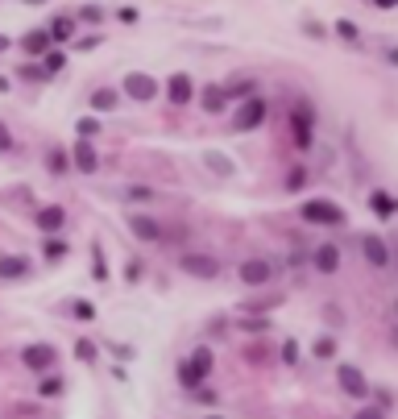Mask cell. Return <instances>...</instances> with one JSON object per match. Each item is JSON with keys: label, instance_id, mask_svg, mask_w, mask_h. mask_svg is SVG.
<instances>
[{"label": "cell", "instance_id": "1", "mask_svg": "<svg viewBox=\"0 0 398 419\" xmlns=\"http://www.w3.org/2000/svg\"><path fill=\"white\" fill-rule=\"evenodd\" d=\"M299 216H303L307 224H345V208L332 204V199H307V204L299 208Z\"/></svg>", "mask_w": 398, "mask_h": 419}, {"label": "cell", "instance_id": "10", "mask_svg": "<svg viewBox=\"0 0 398 419\" xmlns=\"http://www.w3.org/2000/svg\"><path fill=\"white\" fill-rule=\"evenodd\" d=\"M183 270L191 278H216L220 274V262L216 258H203V253H183Z\"/></svg>", "mask_w": 398, "mask_h": 419}, {"label": "cell", "instance_id": "24", "mask_svg": "<svg viewBox=\"0 0 398 419\" xmlns=\"http://www.w3.org/2000/svg\"><path fill=\"white\" fill-rule=\"evenodd\" d=\"M203 162H208V170H216L220 179H228V175H233V162H228V158H220L216 150H208V154H203Z\"/></svg>", "mask_w": 398, "mask_h": 419}, {"label": "cell", "instance_id": "20", "mask_svg": "<svg viewBox=\"0 0 398 419\" xmlns=\"http://www.w3.org/2000/svg\"><path fill=\"white\" fill-rule=\"evenodd\" d=\"M62 66H66V54H62V50H54V46H50V50H46V54H42V75H58V71H62Z\"/></svg>", "mask_w": 398, "mask_h": 419}, {"label": "cell", "instance_id": "37", "mask_svg": "<svg viewBox=\"0 0 398 419\" xmlns=\"http://www.w3.org/2000/svg\"><path fill=\"white\" fill-rule=\"evenodd\" d=\"M282 362H299V345H295V341L282 345Z\"/></svg>", "mask_w": 398, "mask_h": 419}, {"label": "cell", "instance_id": "3", "mask_svg": "<svg viewBox=\"0 0 398 419\" xmlns=\"http://www.w3.org/2000/svg\"><path fill=\"white\" fill-rule=\"evenodd\" d=\"M311 129H316V112H311V104H295V108H291V133H295L299 150H311Z\"/></svg>", "mask_w": 398, "mask_h": 419}, {"label": "cell", "instance_id": "7", "mask_svg": "<svg viewBox=\"0 0 398 419\" xmlns=\"http://www.w3.org/2000/svg\"><path fill=\"white\" fill-rule=\"evenodd\" d=\"M21 362L29 366V370H37V374H46L54 362H58V353H54V345H46V341H37V345H29L25 353H21Z\"/></svg>", "mask_w": 398, "mask_h": 419}, {"label": "cell", "instance_id": "39", "mask_svg": "<svg viewBox=\"0 0 398 419\" xmlns=\"http://www.w3.org/2000/svg\"><path fill=\"white\" fill-rule=\"evenodd\" d=\"M8 150H12V133L0 125V154H8Z\"/></svg>", "mask_w": 398, "mask_h": 419}, {"label": "cell", "instance_id": "15", "mask_svg": "<svg viewBox=\"0 0 398 419\" xmlns=\"http://www.w3.org/2000/svg\"><path fill=\"white\" fill-rule=\"evenodd\" d=\"M361 253H365L374 266H386V262H390V249H386V241H382V237H374V233H370V237H361Z\"/></svg>", "mask_w": 398, "mask_h": 419}, {"label": "cell", "instance_id": "33", "mask_svg": "<svg viewBox=\"0 0 398 419\" xmlns=\"http://www.w3.org/2000/svg\"><path fill=\"white\" fill-rule=\"evenodd\" d=\"M75 357H79L83 366H91V362H96V345H91V341H75Z\"/></svg>", "mask_w": 398, "mask_h": 419}, {"label": "cell", "instance_id": "48", "mask_svg": "<svg viewBox=\"0 0 398 419\" xmlns=\"http://www.w3.org/2000/svg\"><path fill=\"white\" fill-rule=\"evenodd\" d=\"M395 4H398V0H395Z\"/></svg>", "mask_w": 398, "mask_h": 419}, {"label": "cell", "instance_id": "25", "mask_svg": "<svg viewBox=\"0 0 398 419\" xmlns=\"http://www.w3.org/2000/svg\"><path fill=\"white\" fill-rule=\"evenodd\" d=\"M187 362H191V370H195L199 378H208V374H212V353H208V349H195Z\"/></svg>", "mask_w": 398, "mask_h": 419}, {"label": "cell", "instance_id": "16", "mask_svg": "<svg viewBox=\"0 0 398 419\" xmlns=\"http://www.w3.org/2000/svg\"><path fill=\"white\" fill-rule=\"evenodd\" d=\"M336 266H341V249L336 245H320L316 249V270L320 274H336Z\"/></svg>", "mask_w": 398, "mask_h": 419}, {"label": "cell", "instance_id": "5", "mask_svg": "<svg viewBox=\"0 0 398 419\" xmlns=\"http://www.w3.org/2000/svg\"><path fill=\"white\" fill-rule=\"evenodd\" d=\"M125 96H133V100H154V96H158V79L145 75V71H129V75H125Z\"/></svg>", "mask_w": 398, "mask_h": 419}, {"label": "cell", "instance_id": "12", "mask_svg": "<svg viewBox=\"0 0 398 419\" xmlns=\"http://www.w3.org/2000/svg\"><path fill=\"white\" fill-rule=\"evenodd\" d=\"M33 224H37L42 233H58V229H66V208L50 204V208H42V212L33 216Z\"/></svg>", "mask_w": 398, "mask_h": 419}, {"label": "cell", "instance_id": "18", "mask_svg": "<svg viewBox=\"0 0 398 419\" xmlns=\"http://www.w3.org/2000/svg\"><path fill=\"white\" fill-rule=\"evenodd\" d=\"M116 104H120V96H116L112 87H96V91H91V108H96V112H112Z\"/></svg>", "mask_w": 398, "mask_h": 419}, {"label": "cell", "instance_id": "22", "mask_svg": "<svg viewBox=\"0 0 398 419\" xmlns=\"http://www.w3.org/2000/svg\"><path fill=\"white\" fill-rule=\"evenodd\" d=\"M62 391H66V382H62L58 374H46V378L37 382V395H42V399H58Z\"/></svg>", "mask_w": 398, "mask_h": 419}, {"label": "cell", "instance_id": "31", "mask_svg": "<svg viewBox=\"0 0 398 419\" xmlns=\"http://www.w3.org/2000/svg\"><path fill=\"white\" fill-rule=\"evenodd\" d=\"M91 278H96V283H108V262H104L100 245H96V258H91Z\"/></svg>", "mask_w": 398, "mask_h": 419}, {"label": "cell", "instance_id": "27", "mask_svg": "<svg viewBox=\"0 0 398 419\" xmlns=\"http://www.w3.org/2000/svg\"><path fill=\"white\" fill-rule=\"evenodd\" d=\"M75 17H79L83 25H100V21H104V8H100V4H79Z\"/></svg>", "mask_w": 398, "mask_h": 419}, {"label": "cell", "instance_id": "42", "mask_svg": "<svg viewBox=\"0 0 398 419\" xmlns=\"http://www.w3.org/2000/svg\"><path fill=\"white\" fill-rule=\"evenodd\" d=\"M245 328L249 332H262V328H270V320H245Z\"/></svg>", "mask_w": 398, "mask_h": 419}, {"label": "cell", "instance_id": "28", "mask_svg": "<svg viewBox=\"0 0 398 419\" xmlns=\"http://www.w3.org/2000/svg\"><path fill=\"white\" fill-rule=\"evenodd\" d=\"M75 133L79 137H100V116H79L75 121Z\"/></svg>", "mask_w": 398, "mask_h": 419}, {"label": "cell", "instance_id": "13", "mask_svg": "<svg viewBox=\"0 0 398 419\" xmlns=\"http://www.w3.org/2000/svg\"><path fill=\"white\" fill-rule=\"evenodd\" d=\"M129 233H133L137 241H150V245L162 241V224H158L154 216H133V220H129Z\"/></svg>", "mask_w": 398, "mask_h": 419}, {"label": "cell", "instance_id": "47", "mask_svg": "<svg viewBox=\"0 0 398 419\" xmlns=\"http://www.w3.org/2000/svg\"><path fill=\"white\" fill-rule=\"evenodd\" d=\"M395 312H398V307H395Z\"/></svg>", "mask_w": 398, "mask_h": 419}, {"label": "cell", "instance_id": "4", "mask_svg": "<svg viewBox=\"0 0 398 419\" xmlns=\"http://www.w3.org/2000/svg\"><path fill=\"white\" fill-rule=\"evenodd\" d=\"M71 166H75L79 175H96V170H100V154H96L91 137H79V141L71 145Z\"/></svg>", "mask_w": 398, "mask_h": 419}, {"label": "cell", "instance_id": "26", "mask_svg": "<svg viewBox=\"0 0 398 419\" xmlns=\"http://www.w3.org/2000/svg\"><path fill=\"white\" fill-rule=\"evenodd\" d=\"M370 204H374V212H378V216H395V212H398V199L382 195V191H374V195H370Z\"/></svg>", "mask_w": 398, "mask_h": 419}, {"label": "cell", "instance_id": "36", "mask_svg": "<svg viewBox=\"0 0 398 419\" xmlns=\"http://www.w3.org/2000/svg\"><path fill=\"white\" fill-rule=\"evenodd\" d=\"M303 183H307V170H291V179H287V187H291V191H299Z\"/></svg>", "mask_w": 398, "mask_h": 419}, {"label": "cell", "instance_id": "44", "mask_svg": "<svg viewBox=\"0 0 398 419\" xmlns=\"http://www.w3.org/2000/svg\"><path fill=\"white\" fill-rule=\"evenodd\" d=\"M0 91H8V79H4V75H0Z\"/></svg>", "mask_w": 398, "mask_h": 419}, {"label": "cell", "instance_id": "9", "mask_svg": "<svg viewBox=\"0 0 398 419\" xmlns=\"http://www.w3.org/2000/svg\"><path fill=\"white\" fill-rule=\"evenodd\" d=\"M191 96H195V79H191L187 71H174V75L166 79V100H170V104H187Z\"/></svg>", "mask_w": 398, "mask_h": 419}, {"label": "cell", "instance_id": "21", "mask_svg": "<svg viewBox=\"0 0 398 419\" xmlns=\"http://www.w3.org/2000/svg\"><path fill=\"white\" fill-rule=\"evenodd\" d=\"M66 166H71V154L66 150H46V170L50 175H66Z\"/></svg>", "mask_w": 398, "mask_h": 419}, {"label": "cell", "instance_id": "19", "mask_svg": "<svg viewBox=\"0 0 398 419\" xmlns=\"http://www.w3.org/2000/svg\"><path fill=\"white\" fill-rule=\"evenodd\" d=\"M29 262L25 258H0V278H25Z\"/></svg>", "mask_w": 398, "mask_h": 419}, {"label": "cell", "instance_id": "40", "mask_svg": "<svg viewBox=\"0 0 398 419\" xmlns=\"http://www.w3.org/2000/svg\"><path fill=\"white\" fill-rule=\"evenodd\" d=\"M150 195H154L150 187H129V199H150Z\"/></svg>", "mask_w": 398, "mask_h": 419}, {"label": "cell", "instance_id": "17", "mask_svg": "<svg viewBox=\"0 0 398 419\" xmlns=\"http://www.w3.org/2000/svg\"><path fill=\"white\" fill-rule=\"evenodd\" d=\"M199 104H203V112H224V104H228V96H224V87H203L199 91Z\"/></svg>", "mask_w": 398, "mask_h": 419}, {"label": "cell", "instance_id": "6", "mask_svg": "<svg viewBox=\"0 0 398 419\" xmlns=\"http://www.w3.org/2000/svg\"><path fill=\"white\" fill-rule=\"evenodd\" d=\"M270 278H274V266L266 258H245L241 262V283L245 287H266Z\"/></svg>", "mask_w": 398, "mask_h": 419}, {"label": "cell", "instance_id": "32", "mask_svg": "<svg viewBox=\"0 0 398 419\" xmlns=\"http://www.w3.org/2000/svg\"><path fill=\"white\" fill-rule=\"evenodd\" d=\"M71 312H75V320H83V324H87V320H96V307H91L87 299H75V303H71Z\"/></svg>", "mask_w": 398, "mask_h": 419}, {"label": "cell", "instance_id": "14", "mask_svg": "<svg viewBox=\"0 0 398 419\" xmlns=\"http://www.w3.org/2000/svg\"><path fill=\"white\" fill-rule=\"evenodd\" d=\"M50 46H54V42H50V29H29V33L21 37V50H25V54H33V58H42Z\"/></svg>", "mask_w": 398, "mask_h": 419}, {"label": "cell", "instance_id": "2", "mask_svg": "<svg viewBox=\"0 0 398 419\" xmlns=\"http://www.w3.org/2000/svg\"><path fill=\"white\" fill-rule=\"evenodd\" d=\"M262 121H266V100H262V96H249V100L233 112V129H237V133H249V129H257Z\"/></svg>", "mask_w": 398, "mask_h": 419}, {"label": "cell", "instance_id": "34", "mask_svg": "<svg viewBox=\"0 0 398 419\" xmlns=\"http://www.w3.org/2000/svg\"><path fill=\"white\" fill-rule=\"evenodd\" d=\"M332 353H336V341H328V337H320V341H316V357H324V362H328Z\"/></svg>", "mask_w": 398, "mask_h": 419}, {"label": "cell", "instance_id": "46", "mask_svg": "<svg viewBox=\"0 0 398 419\" xmlns=\"http://www.w3.org/2000/svg\"><path fill=\"white\" fill-rule=\"evenodd\" d=\"M25 4H46V0H25Z\"/></svg>", "mask_w": 398, "mask_h": 419}, {"label": "cell", "instance_id": "38", "mask_svg": "<svg viewBox=\"0 0 398 419\" xmlns=\"http://www.w3.org/2000/svg\"><path fill=\"white\" fill-rule=\"evenodd\" d=\"M125 278L137 283V278H141V262H129V266H125Z\"/></svg>", "mask_w": 398, "mask_h": 419}, {"label": "cell", "instance_id": "30", "mask_svg": "<svg viewBox=\"0 0 398 419\" xmlns=\"http://www.w3.org/2000/svg\"><path fill=\"white\" fill-rule=\"evenodd\" d=\"M179 382H183L187 391H199V386H203V378L191 370V362H183V366H179Z\"/></svg>", "mask_w": 398, "mask_h": 419}, {"label": "cell", "instance_id": "35", "mask_svg": "<svg viewBox=\"0 0 398 419\" xmlns=\"http://www.w3.org/2000/svg\"><path fill=\"white\" fill-rule=\"evenodd\" d=\"M336 33H341V37H349V42H353V37H357V25H353V21H336Z\"/></svg>", "mask_w": 398, "mask_h": 419}, {"label": "cell", "instance_id": "45", "mask_svg": "<svg viewBox=\"0 0 398 419\" xmlns=\"http://www.w3.org/2000/svg\"><path fill=\"white\" fill-rule=\"evenodd\" d=\"M390 62H395V66H398V50H390Z\"/></svg>", "mask_w": 398, "mask_h": 419}, {"label": "cell", "instance_id": "23", "mask_svg": "<svg viewBox=\"0 0 398 419\" xmlns=\"http://www.w3.org/2000/svg\"><path fill=\"white\" fill-rule=\"evenodd\" d=\"M253 87H257L253 79H237V83H228V87H224V96H228V100H249V96H253Z\"/></svg>", "mask_w": 398, "mask_h": 419}, {"label": "cell", "instance_id": "11", "mask_svg": "<svg viewBox=\"0 0 398 419\" xmlns=\"http://www.w3.org/2000/svg\"><path fill=\"white\" fill-rule=\"evenodd\" d=\"M50 42H71L75 37V29H79V17H71V12H58V17H50Z\"/></svg>", "mask_w": 398, "mask_h": 419}, {"label": "cell", "instance_id": "43", "mask_svg": "<svg viewBox=\"0 0 398 419\" xmlns=\"http://www.w3.org/2000/svg\"><path fill=\"white\" fill-rule=\"evenodd\" d=\"M8 46H12V42H8V37H4V33H0V54H4V50H8Z\"/></svg>", "mask_w": 398, "mask_h": 419}, {"label": "cell", "instance_id": "29", "mask_svg": "<svg viewBox=\"0 0 398 419\" xmlns=\"http://www.w3.org/2000/svg\"><path fill=\"white\" fill-rule=\"evenodd\" d=\"M42 253H46V262H58V258H66L71 249H66V241H58V237H50V241L42 245Z\"/></svg>", "mask_w": 398, "mask_h": 419}, {"label": "cell", "instance_id": "8", "mask_svg": "<svg viewBox=\"0 0 398 419\" xmlns=\"http://www.w3.org/2000/svg\"><path fill=\"white\" fill-rule=\"evenodd\" d=\"M336 382H341V391L353 395V399H365V395H370V382H365V374H361L357 366H341V370H336Z\"/></svg>", "mask_w": 398, "mask_h": 419}, {"label": "cell", "instance_id": "41", "mask_svg": "<svg viewBox=\"0 0 398 419\" xmlns=\"http://www.w3.org/2000/svg\"><path fill=\"white\" fill-rule=\"evenodd\" d=\"M116 17H120V21H125V25H133V21H137V8H120V12H116Z\"/></svg>", "mask_w": 398, "mask_h": 419}]
</instances>
